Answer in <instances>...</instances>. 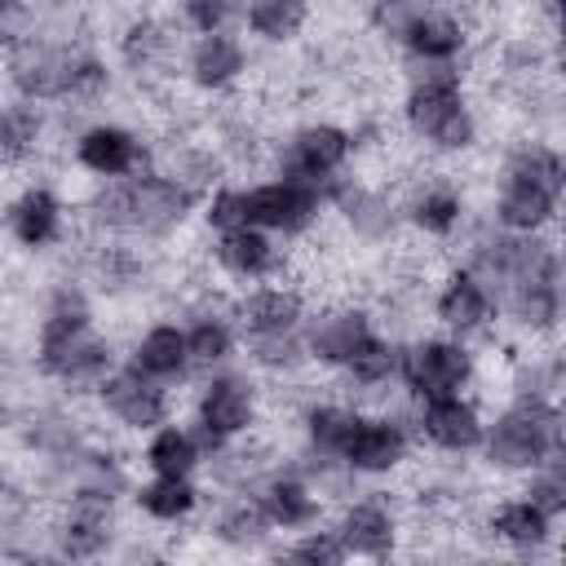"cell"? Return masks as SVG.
Wrapping results in <instances>:
<instances>
[{
  "label": "cell",
  "mask_w": 566,
  "mask_h": 566,
  "mask_svg": "<svg viewBox=\"0 0 566 566\" xmlns=\"http://www.w3.org/2000/svg\"><path fill=\"white\" fill-rule=\"evenodd\" d=\"M181 327H186L195 376L243 363V336H239V323L230 314V292H217L212 283H203L199 296H190L181 305Z\"/></svg>",
  "instance_id": "25"
},
{
  "label": "cell",
  "mask_w": 566,
  "mask_h": 566,
  "mask_svg": "<svg viewBox=\"0 0 566 566\" xmlns=\"http://www.w3.org/2000/svg\"><path fill=\"white\" fill-rule=\"evenodd\" d=\"M557 212H562V195L557 190H544V186L509 177V172H495L486 208H482V217L495 230H509V234H553L557 230Z\"/></svg>",
  "instance_id": "29"
},
{
  "label": "cell",
  "mask_w": 566,
  "mask_h": 566,
  "mask_svg": "<svg viewBox=\"0 0 566 566\" xmlns=\"http://www.w3.org/2000/svg\"><path fill=\"white\" fill-rule=\"evenodd\" d=\"M327 522L345 557L358 562H389L407 544V500H394V491L358 486L345 500H336V513Z\"/></svg>",
  "instance_id": "13"
},
{
  "label": "cell",
  "mask_w": 566,
  "mask_h": 566,
  "mask_svg": "<svg viewBox=\"0 0 566 566\" xmlns=\"http://www.w3.org/2000/svg\"><path fill=\"white\" fill-rule=\"evenodd\" d=\"M482 385V349L447 332H407L398 340V394L402 402L464 394Z\"/></svg>",
  "instance_id": "7"
},
{
  "label": "cell",
  "mask_w": 566,
  "mask_h": 566,
  "mask_svg": "<svg viewBox=\"0 0 566 566\" xmlns=\"http://www.w3.org/2000/svg\"><path fill=\"white\" fill-rule=\"evenodd\" d=\"M310 305H314V296L296 279H265V283H248V287L230 292V314H234L243 340L301 332Z\"/></svg>",
  "instance_id": "26"
},
{
  "label": "cell",
  "mask_w": 566,
  "mask_h": 566,
  "mask_svg": "<svg viewBox=\"0 0 566 566\" xmlns=\"http://www.w3.org/2000/svg\"><path fill=\"white\" fill-rule=\"evenodd\" d=\"M181 44H186V31L168 13V4H142L115 27L111 62L119 75H128L142 88H168L177 84Z\"/></svg>",
  "instance_id": "9"
},
{
  "label": "cell",
  "mask_w": 566,
  "mask_h": 566,
  "mask_svg": "<svg viewBox=\"0 0 566 566\" xmlns=\"http://www.w3.org/2000/svg\"><path fill=\"white\" fill-rule=\"evenodd\" d=\"M517 491L526 495V500H535L548 517H566V455H553V460H544V464H535L531 473H522L517 478Z\"/></svg>",
  "instance_id": "37"
},
{
  "label": "cell",
  "mask_w": 566,
  "mask_h": 566,
  "mask_svg": "<svg viewBox=\"0 0 566 566\" xmlns=\"http://www.w3.org/2000/svg\"><path fill=\"white\" fill-rule=\"evenodd\" d=\"M199 526L208 531L212 544L230 553H265L279 539L252 491H208V509Z\"/></svg>",
  "instance_id": "32"
},
{
  "label": "cell",
  "mask_w": 566,
  "mask_h": 566,
  "mask_svg": "<svg viewBox=\"0 0 566 566\" xmlns=\"http://www.w3.org/2000/svg\"><path fill=\"white\" fill-rule=\"evenodd\" d=\"M150 164H155L164 177H172L181 190H190L195 199H203L217 181L230 177L226 155H221L208 137H195L190 128H177V133H168V137H155Z\"/></svg>",
  "instance_id": "33"
},
{
  "label": "cell",
  "mask_w": 566,
  "mask_h": 566,
  "mask_svg": "<svg viewBox=\"0 0 566 566\" xmlns=\"http://www.w3.org/2000/svg\"><path fill=\"white\" fill-rule=\"evenodd\" d=\"M93 407H97V416H102L111 429L142 438V433H150L155 424H164L168 416H177V389H168V385L142 376L137 367H128V363L119 358V363L102 376V385L93 389Z\"/></svg>",
  "instance_id": "23"
},
{
  "label": "cell",
  "mask_w": 566,
  "mask_h": 566,
  "mask_svg": "<svg viewBox=\"0 0 566 566\" xmlns=\"http://www.w3.org/2000/svg\"><path fill=\"white\" fill-rule=\"evenodd\" d=\"M407 424H411L420 451H429L438 460H473L482 429H486V407H482L478 389L416 398V402H407Z\"/></svg>",
  "instance_id": "18"
},
{
  "label": "cell",
  "mask_w": 566,
  "mask_h": 566,
  "mask_svg": "<svg viewBox=\"0 0 566 566\" xmlns=\"http://www.w3.org/2000/svg\"><path fill=\"white\" fill-rule=\"evenodd\" d=\"M562 522L548 517L535 500H526L517 486L495 495V500H482L478 504V517H473V531L504 557H517V562H553L557 557V531Z\"/></svg>",
  "instance_id": "15"
},
{
  "label": "cell",
  "mask_w": 566,
  "mask_h": 566,
  "mask_svg": "<svg viewBox=\"0 0 566 566\" xmlns=\"http://www.w3.org/2000/svg\"><path fill=\"white\" fill-rule=\"evenodd\" d=\"M517 4H526V13H531V18H539L544 27H557L562 0H517Z\"/></svg>",
  "instance_id": "41"
},
{
  "label": "cell",
  "mask_w": 566,
  "mask_h": 566,
  "mask_svg": "<svg viewBox=\"0 0 566 566\" xmlns=\"http://www.w3.org/2000/svg\"><path fill=\"white\" fill-rule=\"evenodd\" d=\"M203 455H208L203 438L195 433L190 420H177V416H168L164 424L142 433V447H137L142 473H199Z\"/></svg>",
  "instance_id": "35"
},
{
  "label": "cell",
  "mask_w": 566,
  "mask_h": 566,
  "mask_svg": "<svg viewBox=\"0 0 566 566\" xmlns=\"http://www.w3.org/2000/svg\"><path fill=\"white\" fill-rule=\"evenodd\" d=\"M75 212L93 239H124V243H142V248H164L195 221L199 199L150 164L133 177L88 181V195L80 199Z\"/></svg>",
  "instance_id": "3"
},
{
  "label": "cell",
  "mask_w": 566,
  "mask_h": 566,
  "mask_svg": "<svg viewBox=\"0 0 566 566\" xmlns=\"http://www.w3.org/2000/svg\"><path fill=\"white\" fill-rule=\"evenodd\" d=\"M252 495H256L261 513L270 517L274 535H287V531H301V526H314V522L327 517V500L314 491V482L287 455L274 460L261 473V482L252 486Z\"/></svg>",
  "instance_id": "28"
},
{
  "label": "cell",
  "mask_w": 566,
  "mask_h": 566,
  "mask_svg": "<svg viewBox=\"0 0 566 566\" xmlns=\"http://www.w3.org/2000/svg\"><path fill=\"white\" fill-rule=\"evenodd\" d=\"M97 292L71 265L66 274L49 279L40 292L35 327H31V371L57 398H93L102 376L119 363L115 336L97 323Z\"/></svg>",
  "instance_id": "1"
},
{
  "label": "cell",
  "mask_w": 566,
  "mask_h": 566,
  "mask_svg": "<svg viewBox=\"0 0 566 566\" xmlns=\"http://www.w3.org/2000/svg\"><path fill=\"white\" fill-rule=\"evenodd\" d=\"M327 212L340 221V230L363 243V248H389L402 234V217H398V190L389 181H371L363 172H345L336 177L327 190Z\"/></svg>",
  "instance_id": "22"
},
{
  "label": "cell",
  "mask_w": 566,
  "mask_h": 566,
  "mask_svg": "<svg viewBox=\"0 0 566 566\" xmlns=\"http://www.w3.org/2000/svg\"><path fill=\"white\" fill-rule=\"evenodd\" d=\"M119 354H124L128 367H137L142 376H150V380H159L168 389H181V385L195 380L181 318H150V323H142Z\"/></svg>",
  "instance_id": "30"
},
{
  "label": "cell",
  "mask_w": 566,
  "mask_h": 566,
  "mask_svg": "<svg viewBox=\"0 0 566 566\" xmlns=\"http://www.w3.org/2000/svg\"><path fill=\"white\" fill-rule=\"evenodd\" d=\"M265 411H270V385L248 363H230V367L195 376L190 416L186 420L195 424V433L212 451V447H226V442L261 433Z\"/></svg>",
  "instance_id": "5"
},
{
  "label": "cell",
  "mask_w": 566,
  "mask_h": 566,
  "mask_svg": "<svg viewBox=\"0 0 566 566\" xmlns=\"http://www.w3.org/2000/svg\"><path fill=\"white\" fill-rule=\"evenodd\" d=\"M380 332V310L367 305V301H354V296H327V301H314L310 314H305V358H310V371H323V376H336L354 354L358 345Z\"/></svg>",
  "instance_id": "21"
},
{
  "label": "cell",
  "mask_w": 566,
  "mask_h": 566,
  "mask_svg": "<svg viewBox=\"0 0 566 566\" xmlns=\"http://www.w3.org/2000/svg\"><path fill=\"white\" fill-rule=\"evenodd\" d=\"M75 221L80 212L53 177H27L0 199V234L27 256L62 252L75 234Z\"/></svg>",
  "instance_id": "8"
},
{
  "label": "cell",
  "mask_w": 566,
  "mask_h": 566,
  "mask_svg": "<svg viewBox=\"0 0 566 566\" xmlns=\"http://www.w3.org/2000/svg\"><path fill=\"white\" fill-rule=\"evenodd\" d=\"M363 416V402H354L349 394L340 389H318V394H301L296 411H292V429H296V451L305 455H327V460H340V447L345 438L354 433Z\"/></svg>",
  "instance_id": "31"
},
{
  "label": "cell",
  "mask_w": 566,
  "mask_h": 566,
  "mask_svg": "<svg viewBox=\"0 0 566 566\" xmlns=\"http://www.w3.org/2000/svg\"><path fill=\"white\" fill-rule=\"evenodd\" d=\"M402 93L394 106L398 133L433 164H455L482 150L486 115L473 97L469 66H398Z\"/></svg>",
  "instance_id": "2"
},
{
  "label": "cell",
  "mask_w": 566,
  "mask_h": 566,
  "mask_svg": "<svg viewBox=\"0 0 566 566\" xmlns=\"http://www.w3.org/2000/svg\"><path fill=\"white\" fill-rule=\"evenodd\" d=\"M155 155V137L146 128H137L124 115H84L71 119L66 133V164L84 177V181H115V177H133L142 168H150Z\"/></svg>",
  "instance_id": "10"
},
{
  "label": "cell",
  "mask_w": 566,
  "mask_h": 566,
  "mask_svg": "<svg viewBox=\"0 0 566 566\" xmlns=\"http://www.w3.org/2000/svg\"><path fill=\"white\" fill-rule=\"evenodd\" d=\"M208 265L230 287H248V283L283 279L292 256H287V243L274 239L270 230H261V226H230V230L208 234Z\"/></svg>",
  "instance_id": "24"
},
{
  "label": "cell",
  "mask_w": 566,
  "mask_h": 566,
  "mask_svg": "<svg viewBox=\"0 0 566 566\" xmlns=\"http://www.w3.org/2000/svg\"><path fill=\"white\" fill-rule=\"evenodd\" d=\"M252 66H256V53H252L248 35L239 27H221V31L186 35L177 80L195 97L221 102V97H239V88L252 80Z\"/></svg>",
  "instance_id": "14"
},
{
  "label": "cell",
  "mask_w": 566,
  "mask_h": 566,
  "mask_svg": "<svg viewBox=\"0 0 566 566\" xmlns=\"http://www.w3.org/2000/svg\"><path fill=\"white\" fill-rule=\"evenodd\" d=\"M9 133H13V97L0 88V168H9Z\"/></svg>",
  "instance_id": "40"
},
{
  "label": "cell",
  "mask_w": 566,
  "mask_h": 566,
  "mask_svg": "<svg viewBox=\"0 0 566 566\" xmlns=\"http://www.w3.org/2000/svg\"><path fill=\"white\" fill-rule=\"evenodd\" d=\"M473 195L469 186L447 172V168H420L402 190H398V217L402 230L433 243V248H455L460 234L473 221Z\"/></svg>",
  "instance_id": "12"
},
{
  "label": "cell",
  "mask_w": 566,
  "mask_h": 566,
  "mask_svg": "<svg viewBox=\"0 0 566 566\" xmlns=\"http://www.w3.org/2000/svg\"><path fill=\"white\" fill-rule=\"evenodd\" d=\"M314 27V0H243L239 31L261 49H296Z\"/></svg>",
  "instance_id": "34"
},
{
  "label": "cell",
  "mask_w": 566,
  "mask_h": 566,
  "mask_svg": "<svg viewBox=\"0 0 566 566\" xmlns=\"http://www.w3.org/2000/svg\"><path fill=\"white\" fill-rule=\"evenodd\" d=\"M265 159H270V172L327 190L336 177L354 172V164H358L354 119H340V115L292 119L279 137H270Z\"/></svg>",
  "instance_id": "6"
},
{
  "label": "cell",
  "mask_w": 566,
  "mask_h": 566,
  "mask_svg": "<svg viewBox=\"0 0 566 566\" xmlns=\"http://www.w3.org/2000/svg\"><path fill=\"white\" fill-rule=\"evenodd\" d=\"M128 509L159 531L199 526L208 509V482L199 473H146V478H133Z\"/></svg>",
  "instance_id": "27"
},
{
  "label": "cell",
  "mask_w": 566,
  "mask_h": 566,
  "mask_svg": "<svg viewBox=\"0 0 566 566\" xmlns=\"http://www.w3.org/2000/svg\"><path fill=\"white\" fill-rule=\"evenodd\" d=\"M35 31V0H0V57Z\"/></svg>",
  "instance_id": "39"
},
{
  "label": "cell",
  "mask_w": 566,
  "mask_h": 566,
  "mask_svg": "<svg viewBox=\"0 0 566 566\" xmlns=\"http://www.w3.org/2000/svg\"><path fill=\"white\" fill-rule=\"evenodd\" d=\"M239 4L243 0H168V13L181 22L186 35H199V31L239 27Z\"/></svg>",
  "instance_id": "38"
},
{
  "label": "cell",
  "mask_w": 566,
  "mask_h": 566,
  "mask_svg": "<svg viewBox=\"0 0 566 566\" xmlns=\"http://www.w3.org/2000/svg\"><path fill=\"white\" fill-rule=\"evenodd\" d=\"M478 49V22L460 0H429L394 40L398 66H469Z\"/></svg>",
  "instance_id": "16"
},
{
  "label": "cell",
  "mask_w": 566,
  "mask_h": 566,
  "mask_svg": "<svg viewBox=\"0 0 566 566\" xmlns=\"http://www.w3.org/2000/svg\"><path fill=\"white\" fill-rule=\"evenodd\" d=\"M124 535V500L71 491L53 500V513L44 522V553L62 562H97L119 553Z\"/></svg>",
  "instance_id": "11"
},
{
  "label": "cell",
  "mask_w": 566,
  "mask_h": 566,
  "mask_svg": "<svg viewBox=\"0 0 566 566\" xmlns=\"http://www.w3.org/2000/svg\"><path fill=\"white\" fill-rule=\"evenodd\" d=\"M265 557L301 562V566H340V562H349L327 517H323V522H314V526H301V531L279 535V539L265 548Z\"/></svg>",
  "instance_id": "36"
},
{
  "label": "cell",
  "mask_w": 566,
  "mask_h": 566,
  "mask_svg": "<svg viewBox=\"0 0 566 566\" xmlns=\"http://www.w3.org/2000/svg\"><path fill=\"white\" fill-rule=\"evenodd\" d=\"M429 323L447 336H460L469 345H482L500 332V305L491 296V287L464 265V261H451L442 265V274L429 283Z\"/></svg>",
  "instance_id": "20"
},
{
  "label": "cell",
  "mask_w": 566,
  "mask_h": 566,
  "mask_svg": "<svg viewBox=\"0 0 566 566\" xmlns=\"http://www.w3.org/2000/svg\"><path fill=\"white\" fill-rule=\"evenodd\" d=\"M416 433L407 424V411L389 407H363L354 433L340 447V464L358 478V482H389L402 469H411L416 460Z\"/></svg>",
  "instance_id": "17"
},
{
  "label": "cell",
  "mask_w": 566,
  "mask_h": 566,
  "mask_svg": "<svg viewBox=\"0 0 566 566\" xmlns=\"http://www.w3.org/2000/svg\"><path fill=\"white\" fill-rule=\"evenodd\" d=\"M553 455H566L562 398L504 389V402L495 411H486V429H482V442L473 455L482 464V473L517 482L522 473H531L535 464H544Z\"/></svg>",
  "instance_id": "4"
},
{
  "label": "cell",
  "mask_w": 566,
  "mask_h": 566,
  "mask_svg": "<svg viewBox=\"0 0 566 566\" xmlns=\"http://www.w3.org/2000/svg\"><path fill=\"white\" fill-rule=\"evenodd\" d=\"M243 212H248V226H261L283 243H305L323 226L327 199L318 186L265 172L256 181H243Z\"/></svg>",
  "instance_id": "19"
}]
</instances>
